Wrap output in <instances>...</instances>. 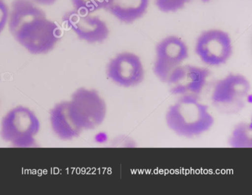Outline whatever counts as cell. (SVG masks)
I'll return each instance as SVG.
<instances>
[{"label":"cell","mask_w":252,"mask_h":195,"mask_svg":"<svg viewBox=\"0 0 252 195\" xmlns=\"http://www.w3.org/2000/svg\"><path fill=\"white\" fill-rule=\"evenodd\" d=\"M250 91V82L244 75L231 73L217 81L212 102L221 113L232 115L244 108Z\"/></svg>","instance_id":"cell-4"},{"label":"cell","mask_w":252,"mask_h":195,"mask_svg":"<svg viewBox=\"0 0 252 195\" xmlns=\"http://www.w3.org/2000/svg\"><path fill=\"white\" fill-rule=\"evenodd\" d=\"M141 59L135 53L124 52L109 62L107 75L113 82L122 87H136L144 78Z\"/></svg>","instance_id":"cell-9"},{"label":"cell","mask_w":252,"mask_h":195,"mask_svg":"<svg viewBox=\"0 0 252 195\" xmlns=\"http://www.w3.org/2000/svg\"><path fill=\"white\" fill-rule=\"evenodd\" d=\"M8 24L11 35L32 54H46L61 39L59 25L32 0H14Z\"/></svg>","instance_id":"cell-1"},{"label":"cell","mask_w":252,"mask_h":195,"mask_svg":"<svg viewBox=\"0 0 252 195\" xmlns=\"http://www.w3.org/2000/svg\"><path fill=\"white\" fill-rule=\"evenodd\" d=\"M63 19L79 39L90 44L103 42L110 35L106 22L98 16H91V13L75 10L66 13Z\"/></svg>","instance_id":"cell-10"},{"label":"cell","mask_w":252,"mask_h":195,"mask_svg":"<svg viewBox=\"0 0 252 195\" xmlns=\"http://www.w3.org/2000/svg\"><path fill=\"white\" fill-rule=\"evenodd\" d=\"M40 121L36 114L23 106H16L2 118L0 135L14 147H32L40 131Z\"/></svg>","instance_id":"cell-3"},{"label":"cell","mask_w":252,"mask_h":195,"mask_svg":"<svg viewBox=\"0 0 252 195\" xmlns=\"http://www.w3.org/2000/svg\"><path fill=\"white\" fill-rule=\"evenodd\" d=\"M70 112L82 130L99 127L107 115V104L101 95L93 89L80 87L69 100Z\"/></svg>","instance_id":"cell-5"},{"label":"cell","mask_w":252,"mask_h":195,"mask_svg":"<svg viewBox=\"0 0 252 195\" xmlns=\"http://www.w3.org/2000/svg\"><path fill=\"white\" fill-rule=\"evenodd\" d=\"M150 0H108L105 10L124 23L141 19L148 8Z\"/></svg>","instance_id":"cell-12"},{"label":"cell","mask_w":252,"mask_h":195,"mask_svg":"<svg viewBox=\"0 0 252 195\" xmlns=\"http://www.w3.org/2000/svg\"><path fill=\"white\" fill-rule=\"evenodd\" d=\"M108 0H72L75 10L81 13H91L105 8Z\"/></svg>","instance_id":"cell-14"},{"label":"cell","mask_w":252,"mask_h":195,"mask_svg":"<svg viewBox=\"0 0 252 195\" xmlns=\"http://www.w3.org/2000/svg\"><path fill=\"white\" fill-rule=\"evenodd\" d=\"M167 127L181 137H197L209 131L215 119L209 107L194 97H181L166 114Z\"/></svg>","instance_id":"cell-2"},{"label":"cell","mask_w":252,"mask_h":195,"mask_svg":"<svg viewBox=\"0 0 252 195\" xmlns=\"http://www.w3.org/2000/svg\"><path fill=\"white\" fill-rule=\"evenodd\" d=\"M113 147L133 148L136 146L135 140L126 134H119L113 138L111 142Z\"/></svg>","instance_id":"cell-16"},{"label":"cell","mask_w":252,"mask_h":195,"mask_svg":"<svg viewBox=\"0 0 252 195\" xmlns=\"http://www.w3.org/2000/svg\"><path fill=\"white\" fill-rule=\"evenodd\" d=\"M191 0H156L158 8L163 13H173L182 9Z\"/></svg>","instance_id":"cell-15"},{"label":"cell","mask_w":252,"mask_h":195,"mask_svg":"<svg viewBox=\"0 0 252 195\" xmlns=\"http://www.w3.org/2000/svg\"><path fill=\"white\" fill-rule=\"evenodd\" d=\"M50 121L54 134L61 140H73L83 131L72 115L69 101L57 103L51 109Z\"/></svg>","instance_id":"cell-11"},{"label":"cell","mask_w":252,"mask_h":195,"mask_svg":"<svg viewBox=\"0 0 252 195\" xmlns=\"http://www.w3.org/2000/svg\"><path fill=\"white\" fill-rule=\"evenodd\" d=\"M210 75L204 67L185 65L173 71L166 84L171 94L181 97H197L203 91Z\"/></svg>","instance_id":"cell-8"},{"label":"cell","mask_w":252,"mask_h":195,"mask_svg":"<svg viewBox=\"0 0 252 195\" xmlns=\"http://www.w3.org/2000/svg\"><path fill=\"white\" fill-rule=\"evenodd\" d=\"M200 1H204V2H206V1H210V0H200Z\"/></svg>","instance_id":"cell-19"},{"label":"cell","mask_w":252,"mask_h":195,"mask_svg":"<svg viewBox=\"0 0 252 195\" xmlns=\"http://www.w3.org/2000/svg\"><path fill=\"white\" fill-rule=\"evenodd\" d=\"M232 50V41L229 34L222 30L204 31L196 41V54L202 62L210 66H219L226 63L231 58Z\"/></svg>","instance_id":"cell-6"},{"label":"cell","mask_w":252,"mask_h":195,"mask_svg":"<svg viewBox=\"0 0 252 195\" xmlns=\"http://www.w3.org/2000/svg\"><path fill=\"white\" fill-rule=\"evenodd\" d=\"M9 8L4 0H0V34L5 29L8 24Z\"/></svg>","instance_id":"cell-17"},{"label":"cell","mask_w":252,"mask_h":195,"mask_svg":"<svg viewBox=\"0 0 252 195\" xmlns=\"http://www.w3.org/2000/svg\"><path fill=\"white\" fill-rule=\"evenodd\" d=\"M228 144L232 148H252V123L243 121L237 124L228 137Z\"/></svg>","instance_id":"cell-13"},{"label":"cell","mask_w":252,"mask_h":195,"mask_svg":"<svg viewBox=\"0 0 252 195\" xmlns=\"http://www.w3.org/2000/svg\"><path fill=\"white\" fill-rule=\"evenodd\" d=\"M0 106H1V100H0Z\"/></svg>","instance_id":"cell-20"},{"label":"cell","mask_w":252,"mask_h":195,"mask_svg":"<svg viewBox=\"0 0 252 195\" xmlns=\"http://www.w3.org/2000/svg\"><path fill=\"white\" fill-rule=\"evenodd\" d=\"M33 2L36 4H41V5H51L54 4L57 0H32Z\"/></svg>","instance_id":"cell-18"},{"label":"cell","mask_w":252,"mask_h":195,"mask_svg":"<svg viewBox=\"0 0 252 195\" xmlns=\"http://www.w3.org/2000/svg\"><path fill=\"white\" fill-rule=\"evenodd\" d=\"M189 49L179 37L170 35L156 46L153 72L162 82L166 83L171 74L188 58Z\"/></svg>","instance_id":"cell-7"}]
</instances>
